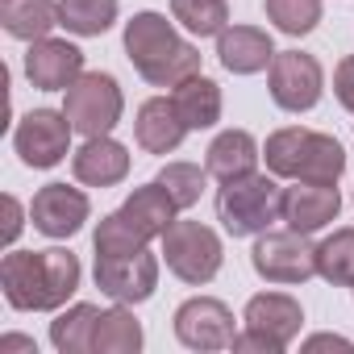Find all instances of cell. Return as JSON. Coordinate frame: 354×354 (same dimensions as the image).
<instances>
[{"mask_svg":"<svg viewBox=\"0 0 354 354\" xmlns=\"http://www.w3.org/2000/svg\"><path fill=\"white\" fill-rule=\"evenodd\" d=\"M80 259L71 250H13L0 263V288L17 313H55L80 288Z\"/></svg>","mask_w":354,"mask_h":354,"instance_id":"cell-1","label":"cell"},{"mask_svg":"<svg viewBox=\"0 0 354 354\" xmlns=\"http://www.w3.org/2000/svg\"><path fill=\"white\" fill-rule=\"evenodd\" d=\"M125 55L133 71L154 88H180L184 80L201 75V50L175 34L162 13H133L125 26Z\"/></svg>","mask_w":354,"mask_h":354,"instance_id":"cell-2","label":"cell"},{"mask_svg":"<svg viewBox=\"0 0 354 354\" xmlns=\"http://www.w3.org/2000/svg\"><path fill=\"white\" fill-rule=\"evenodd\" d=\"M267 171L279 180H304V184H337L346 171V150L337 138L317 133V129H275L263 146Z\"/></svg>","mask_w":354,"mask_h":354,"instance_id":"cell-3","label":"cell"},{"mask_svg":"<svg viewBox=\"0 0 354 354\" xmlns=\"http://www.w3.org/2000/svg\"><path fill=\"white\" fill-rule=\"evenodd\" d=\"M217 217L230 238H254L267 234L271 221H283V188L263 171L225 180L217 192Z\"/></svg>","mask_w":354,"mask_h":354,"instance_id":"cell-4","label":"cell"},{"mask_svg":"<svg viewBox=\"0 0 354 354\" xmlns=\"http://www.w3.org/2000/svg\"><path fill=\"white\" fill-rule=\"evenodd\" d=\"M162 259H167V271L175 279H184V283H209L217 279L221 271V238L201 225V221H171L167 234H162Z\"/></svg>","mask_w":354,"mask_h":354,"instance_id":"cell-5","label":"cell"},{"mask_svg":"<svg viewBox=\"0 0 354 354\" xmlns=\"http://www.w3.org/2000/svg\"><path fill=\"white\" fill-rule=\"evenodd\" d=\"M121 109H125V96L109 71H84L67 88V100H63V113L71 117L75 133H84V138L113 133L121 121Z\"/></svg>","mask_w":354,"mask_h":354,"instance_id":"cell-6","label":"cell"},{"mask_svg":"<svg viewBox=\"0 0 354 354\" xmlns=\"http://www.w3.org/2000/svg\"><path fill=\"white\" fill-rule=\"evenodd\" d=\"M250 263L267 283H304V279L317 275V246L308 242V234L267 230V234H259V242L250 250Z\"/></svg>","mask_w":354,"mask_h":354,"instance_id":"cell-7","label":"cell"},{"mask_svg":"<svg viewBox=\"0 0 354 354\" xmlns=\"http://www.w3.org/2000/svg\"><path fill=\"white\" fill-rule=\"evenodd\" d=\"M71 133H75V125H71L67 113L34 109V113L21 117V125H17V133H13V146H17V154H21L26 167L46 171V167H59V162L67 158Z\"/></svg>","mask_w":354,"mask_h":354,"instance_id":"cell-8","label":"cell"},{"mask_svg":"<svg viewBox=\"0 0 354 354\" xmlns=\"http://www.w3.org/2000/svg\"><path fill=\"white\" fill-rule=\"evenodd\" d=\"M271 100L283 113H308L325 92V71L304 50H279L271 63Z\"/></svg>","mask_w":354,"mask_h":354,"instance_id":"cell-9","label":"cell"},{"mask_svg":"<svg viewBox=\"0 0 354 354\" xmlns=\"http://www.w3.org/2000/svg\"><path fill=\"white\" fill-rule=\"evenodd\" d=\"M96 288L117 304H142L158 288V259L150 250L138 254H96Z\"/></svg>","mask_w":354,"mask_h":354,"instance_id":"cell-10","label":"cell"},{"mask_svg":"<svg viewBox=\"0 0 354 354\" xmlns=\"http://www.w3.org/2000/svg\"><path fill=\"white\" fill-rule=\"evenodd\" d=\"M175 337L188 350H225L238 337L234 313L213 296H192L175 308Z\"/></svg>","mask_w":354,"mask_h":354,"instance_id":"cell-11","label":"cell"},{"mask_svg":"<svg viewBox=\"0 0 354 354\" xmlns=\"http://www.w3.org/2000/svg\"><path fill=\"white\" fill-rule=\"evenodd\" d=\"M26 75L38 92H67L84 75V50L67 38H38L30 42Z\"/></svg>","mask_w":354,"mask_h":354,"instance_id":"cell-12","label":"cell"},{"mask_svg":"<svg viewBox=\"0 0 354 354\" xmlns=\"http://www.w3.org/2000/svg\"><path fill=\"white\" fill-rule=\"evenodd\" d=\"M88 213H92L88 196L80 188H67V184H46L34 196V205H30V221L46 238H71V234H80L84 221H88Z\"/></svg>","mask_w":354,"mask_h":354,"instance_id":"cell-13","label":"cell"},{"mask_svg":"<svg viewBox=\"0 0 354 354\" xmlns=\"http://www.w3.org/2000/svg\"><path fill=\"white\" fill-rule=\"evenodd\" d=\"M337 213H342L337 184H304V180H296V188H283V221L296 234H317L329 221H337Z\"/></svg>","mask_w":354,"mask_h":354,"instance_id":"cell-14","label":"cell"},{"mask_svg":"<svg viewBox=\"0 0 354 354\" xmlns=\"http://www.w3.org/2000/svg\"><path fill=\"white\" fill-rule=\"evenodd\" d=\"M275 46H271V34L259 30V26H225L217 34V59L225 71L234 75H254V71H267L275 63Z\"/></svg>","mask_w":354,"mask_h":354,"instance_id":"cell-15","label":"cell"},{"mask_svg":"<svg viewBox=\"0 0 354 354\" xmlns=\"http://www.w3.org/2000/svg\"><path fill=\"white\" fill-rule=\"evenodd\" d=\"M188 125L180 117V109H175L171 96H150L142 109H138V121H133V138L146 154H171L180 150Z\"/></svg>","mask_w":354,"mask_h":354,"instance_id":"cell-16","label":"cell"},{"mask_svg":"<svg viewBox=\"0 0 354 354\" xmlns=\"http://www.w3.org/2000/svg\"><path fill=\"white\" fill-rule=\"evenodd\" d=\"M71 171H75V180L88 184V188H113V184H121L129 175V150L121 142H113L109 133L104 138H88L75 150Z\"/></svg>","mask_w":354,"mask_h":354,"instance_id":"cell-17","label":"cell"},{"mask_svg":"<svg viewBox=\"0 0 354 354\" xmlns=\"http://www.w3.org/2000/svg\"><path fill=\"white\" fill-rule=\"evenodd\" d=\"M117 213H121V217H125L146 242H150V238H162V234H167V225L175 221L180 205H175L171 192L154 180V184H146V188H133V196H129Z\"/></svg>","mask_w":354,"mask_h":354,"instance_id":"cell-18","label":"cell"},{"mask_svg":"<svg viewBox=\"0 0 354 354\" xmlns=\"http://www.w3.org/2000/svg\"><path fill=\"white\" fill-rule=\"evenodd\" d=\"M242 321H246V329H263V333H271L275 342L288 346V342L300 333L304 313H300V304H296L292 296H283V292H259V296H250Z\"/></svg>","mask_w":354,"mask_h":354,"instance_id":"cell-19","label":"cell"},{"mask_svg":"<svg viewBox=\"0 0 354 354\" xmlns=\"http://www.w3.org/2000/svg\"><path fill=\"white\" fill-rule=\"evenodd\" d=\"M259 158H263V150H259V142H254L246 129H225V133L213 138L205 167H209L213 180L225 184V180H238V175L259 171Z\"/></svg>","mask_w":354,"mask_h":354,"instance_id":"cell-20","label":"cell"},{"mask_svg":"<svg viewBox=\"0 0 354 354\" xmlns=\"http://www.w3.org/2000/svg\"><path fill=\"white\" fill-rule=\"evenodd\" d=\"M175 109H180L188 129H213L221 121V88L209 75H192L175 88Z\"/></svg>","mask_w":354,"mask_h":354,"instance_id":"cell-21","label":"cell"},{"mask_svg":"<svg viewBox=\"0 0 354 354\" xmlns=\"http://www.w3.org/2000/svg\"><path fill=\"white\" fill-rule=\"evenodd\" d=\"M0 26L21 42L50 38V30L59 26V5L55 0H5L0 5Z\"/></svg>","mask_w":354,"mask_h":354,"instance_id":"cell-22","label":"cell"},{"mask_svg":"<svg viewBox=\"0 0 354 354\" xmlns=\"http://www.w3.org/2000/svg\"><path fill=\"white\" fill-rule=\"evenodd\" d=\"M138 350H142V325H138V317L125 304L104 308L96 317L92 354H138Z\"/></svg>","mask_w":354,"mask_h":354,"instance_id":"cell-23","label":"cell"},{"mask_svg":"<svg viewBox=\"0 0 354 354\" xmlns=\"http://www.w3.org/2000/svg\"><path fill=\"white\" fill-rule=\"evenodd\" d=\"M96 304H71L50 321V342L59 354H92V333H96Z\"/></svg>","mask_w":354,"mask_h":354,"instance_id":"cell-24","label":"cell"},{"mask_svg":"<svg viewBox=\"0 0 354 354\" xmlns=\"http://www.w3.org/2000/svg\"><path fill=\"white\" fill-rule=\"evenodd\" d=\"M117 21V0H59V26L80 38H100Z\"/></svg>","mask_w":354,"mask_h":354,"instance_id":"cell-25","label":"cell"},{"mask_svg":"<svg viewBox=\"0 0 354 354\" xmlns=\"http://www.w3.org/2000/svg\"><path fill=\"white\" fill-rule=\"evenodd\" d=\"M317 275L333 288H354V230H333L317 246Z\"/></svg>","mask_w":354,"mask_h":354,"instance_id":"cell-26","label":"cell"},{"mask_svg":"<svg viewBox=\"0 0 354 354\" xmlns=\"http://www.w3.org/2000/svg\"><path fill=\"white\" fill-rule=\"evenodd\" d=\"M171 17L196 38H213L230 26L225 0H171Z\"/></svg>","mask_w":354,"mask_h":354,"instance_id":"cell-27","label":"cell"},{"mask_svg":"<svg viewBox=\"0 0 354 354\" xmlns=\"http://www.w3.org/2000/svg\"><path fill=\"white\" fill-rule=\"evenodd\" d=\"M267 17L279 34L304 38L321 21V0H267Z\"/></svg>","mask_w":354,"mask_h":354,"instance_id":"cell-28","label":"cell"},{"mask_svg":"<svg viewBox=\"0 0 354 354\" xmlns=\"http://www.w3.org/2000/svg\"><path fill=\"white\" fill-rule=\"evenodd\" d=\"M158 184L171 192V201L180 209H192L209 184V167H196V162H167L158 171Z\"/></svg>","mask_w":354,"mask_h":354,"instance_id":"cell-29","label":"cell"},{"mask_svg":"<svg viewBox=\"0 0 354 354\" xmlns=\"http://www.w3.org/2000/svg\"><path fill=\"white\" fill-rule=\"evenodd\" d=\"M92 242H96V254H138V250H146V238L121 213H109Z\"/></svg>","mask_w":354,"mask_h":354,"instance_id":"cell-30","label":"cell"},{"mask_svg":"<svg viewBox=\"0 0 354 354\" xmlns=\"http://www.w3.org/2000/svg\"><path fill=\"white\" fill-rule=\"evenodd\" d=\"M234 350H238V354H250V350H254V354H283L288 346H283V342H275V337H271V333H263V329H246V333H238V337H234Z\"/></svg>","mask_w":354,"mask_h":354,"instance_id":"cell-31","label":"cell"},{"mask_svg":"<svg viewBox=\"0 0 354 354\" xmlns=\"http://www.w3.org/2000/svg\"><path fill=\"white\" fill-rule=\"evenodd\" d=\"M333 96H337L342 109L354 113V55H346L337 63V71H333Z\"/></svg>","mask_w":354,"mask_h":354,"instance_id":"cell-32","label":"cell"},{"mask_svg":"<svg viewBox=\"0 0 354 354\" xmlns=\"http://www.w3.org/2000/svg\"><path fill=\"white\" fill-rule=\"evenodd\" d=\"M21 234V205L17 196H5V246H13Z\"/></svg>","mask_w":354,"mask_h":354,"instance_id":"cell-33","label":"cell"},{"mask_svg":"<svg viewBox=\"0 0 354 354\" xmlns=\"http://www.w3.org/2000/svg\"><path fill=\"white\" fill-rule=\"evenodd\" d=\"M304 350H354V342H346L337 333H317V337L304 342Z\"/></svg>","mask_w":354,"mask_h":354,"instance_id":"cell-34","label":"cell"},{"mask_svg":"<svg viewBox=\"0 0 354 354\" xmlns=\"http://www.w3.org/2000/svg\"><path fill=\"white\" fill-rule=\"evenodd\" d=\"M9 350H30V354H38L34 337H21V333H9V337H0V354H9Z\"/></svg>","mask_w":354,"mask_h":354,"instance_id":"cell-35","label":"cell"}]
</instances>
